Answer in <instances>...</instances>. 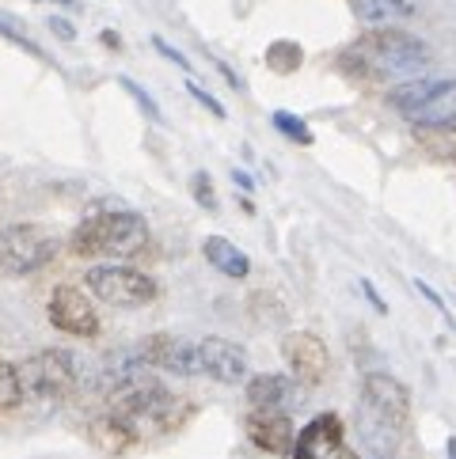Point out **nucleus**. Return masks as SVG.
<instances>
[{
  "label": "nucleus",
  "mask_w": 456,
  "mask_h": 459,
  "mask_svg": "<svg viewBox=\"0 0 456 459\" xmlns=\"http://www.w3.org/2000/svg\"><path fill=\"white\" fill-rule=\"evenodd\" d=\"M430 61L434 54L422 39L396 27H373L342 54V69L365 80H415Z\"/></svg>",
  "instance_id": "1"
},
{
  "label": "nucleus",
  "mask_w": 456,
  "mask_h": 459,
  "mask_svg": "<svg viewBox=\"0 0 456 459\" xmlns=\"http://www.w3.org/2000/svg\"><path fill=\"white\" fill-rule=\"evenodd\" d=\"M411 421V395L407 387L388 372H369L362 380V399H357V429L365 445L377 452L399 448V440Z\"/></svg>",
  "instance_id": "2"
},
{
  "label": "nucleus",
  "mask_w": 456,
  "mask_h": 459,
  "mask_svg": "<svg viewBox=\"0 0 456 459\" xmlns=\"http://www.w3.org/2000/svg\"><path fill=\"white\" fill-rule=\"evenodd\" d=\"M145 243H149V224H145L141 212L107 209V212H92V217H84L73 228L69 251L76 258H100V255L129 258L145 251Z\"/></svg>",
  "instance_id": "3"
},
{
  "label": "nucleus",
  "mask_w": 456,
  "mask_h": 459,
  "mask_svg": "<svg viewBox=\"0 0 456 459\" xmlns=\"http://www.w3.org/2000/svg\"><path fill=\"white\" fill-rule=\"evenodd\" d=\"M388 103L418 129L456 126V80H430V76L403 80L399 88L388 91Z\"/></svg>",
  "instance_id": "4"
},
{
  "label": "nucleus",
  "mask_w": 456,
  "mask_h": 459,
  "mask_svg": "<svg viewBox=\"0 0 456 459\" xmlns=\"http://www.w3.org/2000/svg\"><path fill=\"white\" fill-rule=\"evenodd\" d=\"M80 384V365L69 350H39L20 365V387L23 399L57 406L76 391Z\"/></svg>",
  "instance_id": "5"
},
{
  "label": "nucleus",
  "mask_w": 456,
  "mask_h": 459,
  "mask_svg": "<svg viewBox=\"0 0 456 459\" xmlns=\"http://www.w3.org/2000/svg\"><path fill=\"white\" fill-rule=\"evenodd\" d=\"M57 255V236L42 224H8L0 228V277L39 273Z\"/></svg>",
  "instance_id": "6"
},
{
  "label": "nucleus",
  "mask_w": 456,
  "mask_h": 459,
  "mask_svg": "<svg viewBox=\"0 0 456 459\" xmlns=\"http://www.w3.org/2000/svg\"><path fill=\"white\" fill-rule=\"evenodd\" d=\"M84 285L95 300H103L110 307H145L160 297L156 277L141 273L134 266H122V262H107V266H92L84 273Z\"/></svg>",
  "instance_id": "7"
},
{
  "label": "nucleus",
  "mask_w": 456,
  "mask_h": 459,
  "mask_svg": "<svg viewBox=\"0 0 456 459\" xmlns=\"http://www.w3.org/2000/svg\"><path fill=\"white\" fill-rule=\"evenodd\" d=\"M137 357L156 372L168 376H202V357H198V342H190L183 334H149L137 342Z\"/></svg>",
  "instance_id": "8"
},
{
  "label": "nucleus",
  "mask_w": 456,
  "mask_h": 459,
  "mask_svg": "<svg viewBox=\"0 0 456 459\" xmlns=\"http://www.w3.org/2000/svg\"><path fill=\"white\" fill-rule=\"evenodd\" d=\"M46 311H50V323L61 334H73V338H95L100 334V311H95V304H92V292H84L73 281L54 285Z\"/></svg>",
  "instance_id": "9"
},
{
  "label": "nucleus",
  "mask_w": 456,
  "mask_h": 459,
  "mask_svg": "<svg viewBox=\"0 0 456 459\" xmlns=\"http://www.w3.org/2000/svg\"><path fill=\"white\" fill-rule=\"evenodd\" d=\"M282 357H285V368L297 384L316 387V384L328 380L331 357H328V346H323L312 331H289L282 338Z\"/></svg>",
  "instance_id": "10"
},
{
  "label": "nucleus",
  "mask_w": 456,
  "mask_h": 459,
  "mask_svg": "<svg viewBox=\"0 0 456 459\" xmlns=\"http://www.w3.org/2000/svg\"><path fill=\"white\" fill-rule=\"evenodd\" d=\"M198 357H202V376H209V380L228 384V387L248 384L251 365H248V353L236 342H228L221 334H206L198 342Z\"/></svg>",
  "instance_id": "11"
},
{
  "label": "nucleus",
  "mask_w": 456,
  "mask_h": 459,
  "mask_svg": "<svg viewBox=\"0 0 456 459\" xmlns=\"http://www.w3.org/2000/svg\"><path fill=\"white\" fill-rule=\"evenodd\" d=\"M342 452L338 414H316L293 440V459H335Z\"/></svg>",
  "instance_id": "12"
},
{
  "label": "nucleus",
  "mask_w": 456,
  "mask_h": 459,
  "mask_svg": "<svg viewBox=\"0 0 456 459\" xmlns=\"http://www.w3.org/2000/svg\"><path fill=\"white\" fill-rule=\"evenodd\" d=\"M248 437L255 448H263L270 455H293V421L282 414V410H251L248 418Z\"/></svg>",
  "instance_id": "13"
},
{
  "label": "nucleus",
  "mask_w": 456,
  "mask_h": 459,
  "mask_svg": "<svg viewBox=\"0 0 456 459\" xmlns=\"http://www.w3.org/2000/svg\"><path fill=\"white\" fill-rule=\"evenodd\" d=\"M297 399V380L282 372H263V376H248V403L255 410H282Z\"/></svg>",
  "instance_id": "14"
},
{
  "label": "nucleus",
  "mask_w": 456,
  "mask_h": 459,
  "mask_svg": "<svg viewBox=\"0 0 456 459\" xmlns=\"http://www.w3.org/2000/svg\"><path fill=\"white\" fill-rule=\"evenodd\" d=\"M88 437H92L95 448H103V452H110V455H122V452H129V448L141 445V433H137L129 421H122L118 414H110V410L88 421Z\"/></svg>",
  "instance_id": "15"
},
{
  "label": "nucleus",
  "mask_w": 456,
  "mask_h": 459,
  "mask_svg": "<svg viewBox=\"0 0 456 459\" xmlns=\"http://www.w3.org/2000/svg\"><path fill=\"white\" fill-rule=\"evenodd\" d=\"M202 255H206V262L217 273L232 277V281H243V277L251 273V258L243 255L232 239H224V236H206L202 239Z\"/></svg>",
  "instance_id": "16"
},
{
  "label": "nucleus",
  "mask_w": 456,
  "mask_h": 459,
  "mask_svg": "<svg viewBox=\"0 0 456 459\" xmlns=\"http://www.w3.org/2000/svg\"><path fill=\"white\" fill-rule=\"evenodd\" d=\"M354 15L369 27H392L415 15V0H350Z\"/></svg>",
  "instance_id": "17"
},
{
  "label": "nucleus",
  "mask_w": 456,
  "mask_h": 459,
  "mask_svg": "<svg viewBox=\"0 0 456 459\" xmlns=\"http://www.w3.org/2000/svg\"><path fill=\"white\" fill-rule=\"evenodd\" d=\"M301 61H304V50H301L297 42L278 39V42H270V46H267V69H270V73L289 76V73H297V69H301Z\"/></svg>",
  "instance_id": "18"
},
{
  "label": "nucleus",
  "mask_w": 456,
  "mask_h": 459,
  "mask_svg": "<svg viewBox=\"0 0 456 459\" xmlns=\"http://www.w3.org/2000/svg\"><path fill=\"white\" fill-rule=\"evenodd\" d=\"M20 403H23L20 368H15L12 360L4 357V350H0V414H8V410H15Z\"/></svg>",
  "instance_id": "19"
},
{
  "label": "nucleus",
  "mask_w": 456,
  "mask_h": 459,
  "mask_svg": "<svg viewBox=\"0 0 456 459\" xmlns=\"http://www.w3.org/2000/svg\"><path fill=\"white\" fill-rule=\"evenodd\" d=\"M274 129H282V134H285L289 141H297V144H312V141H316L312 129H308V122H301L297 114H289V110L274 114Z\"/></svg>",
  "instance_id": "20"
},
{
  "label": "nucleus",
  "mask_w": 456,
  "mask_h": 459,
  "mask_svg": "<svg viewBox=\"0 0 456 459\" xmlns=\"http://www.w3.org/2000/svg\"><path fill=\"white\" fill-rule=\"evenodd\" d=\"M190 194H194V202H198L202 209H209V212L217 209V190H214V178H209L206 171H194V175H190Z\"/></svg>",
  "instance_id": "21"
},
{
  "label": "nucleus",
  "mask_w": 456,
  "mask_h": 459,
  "mask_svg": "<svg viewBox=\"0 0 456 459\" xmlns=\"http://www.w3.org/2000/svg\"><path fill=\"white\" fill-rule=\"evenodd\" d=\"M118 84H122V88H126L129 95H134V100H137V107H141L145 114H149L153 122H164V114H160V107H156V100H153L149 91H141V88H137V84H134V80H129V76H122Z\"/></svg>",
  "instance_id": "22"
},
{
  "label": "nucleus",
  "mask_w": 456,
  "mask_h": 459,
  "mask_svg": "<svg viewBox=\"0 0 456 459\" xmlns=\"http://www.w3.org/2000/svg\"><path fill=\"white\" fill-rule=\"evenodd\" d=\"M187 91H190L194 100H198V103H202L209 114H214V118H224V107H221V103H217V100H214V95H209V91H202L198 84H187Z\"/></svg>",
  "instance_id": "23"
},
{
  "label": "nucleus",
  "mask_w": 456,
  "mask_h": 459,
  "mask_svg": "<svg viewBox=\"0 0 456 459\" xmlns=\"http://www.w3.org/2000/svg\"><path fill=\"white\" fill-rule=\"evenodd\" d=\"M153 46H156V50H160V54H164L168 61H175V65H179V69H183V73H190V61H187L183 54H179V50H175V46H168V42H164V39H160V35L153 39Z\"/></svg>",
  "instance_id": "24"
},
{
  "label": "nucleus",
  "mask_w": 456,
  "mask_h": 459,
  "mask_svg": "<svg viewBox=\"0 0 456 459\" xmlns=\"http://www.w3.org/2000/svg\"><path fill=\"white\" fill-rule=\"evenodd\" d=\"M232 183H236L243 194H251V190H255V178H251L248 171H240V168H232Z\"/></svg>",
  "instance_id": "25"
},
{
  "label": "nucleus",
  "mask_w": 456,
  "mask_h": 459,
  "mask_svg": "<svg viewBox=\"0 0 456 459\" xmlns=\"http://www.w3.org/2000/svg\"><path fill=\"white\" fill-rule=\"evenodd\" d=\"M50 27H54V30H57V35H61V39H65V42H73V39H76V30H73V27H69V23H65V20H57V15H54V20H50Z\"/></svg>",
  "instance_id": "26"
},
{
  "label": "nucleus",
  "mask_w": 456,
  "mask_h": 459,
  "mask_svg": "<svg viewBox=\"0 0 456 459\" xmlns=\"http://www.w3.org/2000/svg\"><path fill=\"white\" fill-rule=\"evenodd\" d=\"M103 46H110V50H118V46H122V39L114 35V30H103Z\"/></svg>",
  "instance_id": "27"
},
{
  "label": "nucleus",
  "mask_w": 456,
  "mask_h": 459,
  "mask_svg": "<svg viewBox=\"0 0 456 459\" xmlns=\"http://www.w3.org/2000/svg\"><path fill=\"white\" fill-rule=\"evenodd\" d=\"M54 4H61V8H76V0H54Z\"/></svg>",
  "instance_id": "28"
},
{
  "label": "nucleus",
  "mask_w": 456,
  "mask_h": 459,
  "mask_svg": "<svg viewBox=\"0 0 456 459\" xmlns=\"http://www.w3.org/2000/svg\"><path fill=\"white\" fill-rule=\"evenodd\" d=\"M335 459H357V455H354V452H338Z\"/></svg>",
  "instance_id": "29"
}]
</instances>
